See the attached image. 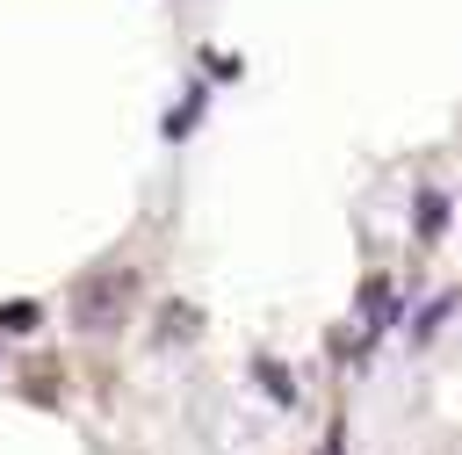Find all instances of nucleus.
Wrapping results in <instances>:
<instances>
[{
	"instance_id": "f257e3e1",
	"label": "nucleus",
	"mask_w": 462,
	"mask_h": 455,
	"mask_svg": "<svg viewBox=\"0 0 462 455\" xmlns=\"http://www.w3.org/2000/svg\"><path fill=\"white\" fill-rule=\"evenodd\" d=\"M130 296H137V274H130V267L79 282V296H72V318H79V332H108V325H123Z\"/></svg>"
},
{
	"instance_id": "f03ea898",
	"label": "nucleus",
	"mask_w": 462,
	"mask_h": 455,
	"mask_svg": "<svg viewBox=\"0 0 462 455\" xmlns=\"http://www.w3.org/2000/svg\"><path fill=\"white\" fill-rule=\"evenodd\" d=\"M411 224H419V238H440V224H448V195H440V188H419Z\"/></svg>"
},
{
	"instance_id": "7ed1b4c3",
	"label": "nucleus",
	"mask_w": 462,
	"mask_h": 455,
	"mask_svg": "<svg viewBox=\"0 0 462 455\" xmlns=\"http://www.w3.org/2000/svg\"><path fill=\"white\" fill-rule=\"evenodd\" d=\"M361 318H368V325H375V332H383V325H390V318H397V296H390V282H383V274H375V282H368V289H361Z\"/></svg>"
},
{
	"instance_id": "20e7f679",
	"label": "nucleus",
	"mask_w": 462,
	"mask_h": 455,
	"mask_svg": "<svg viewBox=\"0 0 462 455\" xmlns=\"http://www.w3.org/2000/svg\"><path fill=\"white\" fill-rule=\"evenodd\" d=\"M253 376L267 383V397H274V404H296V383H289V376H282L274 361H253Z\"/></svg>"
},
{
	"instance_id": "39448f33",
	"label": "nucleus",
	"mask_w": 462,
	"mask_h": 455,
	"mask_svg": "<svg viewBox=\"0 0 462 455\" xmlns=\"http://www.w3.org/2000/svg\"><path fill=\"white\" fill-rule=\"evenodd\" d=\"M195 116H202V94H188V101L166 116V137H188V130H195Z\"/></svg>"
},
{
	"instance_id": "423d86ee",
	"label": "nucleus",
	"mask_w": 462,
	"mask_h": 455,
	"mask_svg": "<svg viewBox=\"0 0 462 455\" xmlns=\"http://www.w3.org/2000/svg\"><path fill=\"white\" fill-rule=\"evenodd\" d=\"M36 318H43V311H36V303H7V311H0V332H29V325H36Z\"/></svg>"
},
{
	"instance_id": "0eeeda50",
	"label": "nucleus",
	"mask_w": 462,
	"mask_h": 455,
	"mask_svg": "<svg viewBox=\"0 0 462 455\" xmlns=\"http://www.w3.org/2000/svg\"><path fill=\"white\" fill-rule=\"evenodd\" d=\"M448 311H455V296H433V303H426V311H419V325H411V332H419V339H426V332H433V325H440V318H448Z\"/></svg>"
},
{
	"instance_id": "6e6552de",
	"label": "nucleus",
	"mask_w": 462,
	"mask_h": 455,
	"mask_svg": "<svg viewBox=\"0 0 462 455\" xmlns=\"http://www.w3.org/2000/svg\"><path fill=\"white\" fill-rule=\"evenodd\" d=\"M325 455H346V426H339V419L325 426Z\"/></svg>"
}]
</instances>
